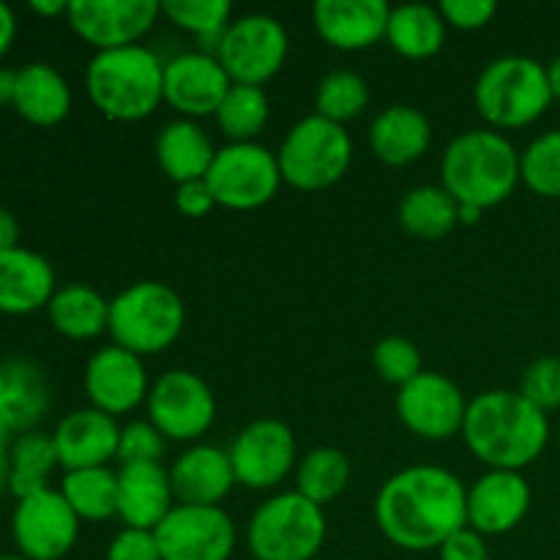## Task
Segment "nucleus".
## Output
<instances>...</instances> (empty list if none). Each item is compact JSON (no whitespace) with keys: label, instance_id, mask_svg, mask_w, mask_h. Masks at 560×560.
<instances>
[{"label":"nucleus","instance_id":"nucleus-1","mask_svg":"<svg viewBox=\"0 0 560 560\" xmlns=\"http://www.w3.org/2000/svg\"><path fill=\"white\" fill-rule=\"evenodd\" d=\"M375 520L381 534L399 550H438L468 525V487L452 470L413 465L381 487Z\"/></svg>","mask_w":560,"mask_h":560},{"label":"nucleus","instance_id":"nucleus-2","mask_svg":"<svg viewBox=\"0 0 560 560\" xmlns=\"http://www.w3.org/2000/svg\"><path fill=\"white\" fill-rule=\"evenodd\" d=\"M463 438L490 470H523L545 454L550 421L520 392H485L468 402Z\"/></svg>","mask_w":560,"mask_h":560},{"label":"nucleus","instance_id":"nucleus-3","mask_svg":"<svg viewBox=\"0 0 560 560\" xmlns=\"http://www.w3.org/2000/svg\"><path fill=\"white\" fill-rule=\"evenodd\" d=\"M443 189L457 206H501L520 184V151L492 129H470L448 142L441 162Z\"/></svg>","mask_w":560,"mask_h":560},{"label":"nucleus","instance_id":"nucleus-4","mask_svg":"<svg viewBox=\"0 0 560 560\" xmlns=\"http://www.w3.org/2000/svg\"><path fill=\"white\" fill-rule=\"evenodd\" d=\"M85 91L104 118L135 124L164 102V63L142 44L96 52L85 69Z\"/></svg>","mask_w":560,"mask_h":560},{"label":"nucleus","instance_id":"nucleus-5","mask_svg":"<svg viewBox=\"0 0 560 560\" xmlns=\"http://www.w3.org/2000/svg\"><path fill=\"white\" fill-rule=\"evenodd\" d=\"M474 104L495 131L530 126L552 104L547 66L528 55L495 58L476 80Z\"/></svg>","mask_w":560,"mask_h":560},{"label":"nucleus","instance_id":"nucleus-6","mask_svg":"<svg viewBox=\"0 0 560 560\" xmlns=\"http://www.w3.org/2000/svg\"><path fill=\"white\" fill-rule=\"evenodd\" d=\"M186 310L180 295L164 282H135L109 301V326L115 345L135 355L164 353L180 337Z\"/></svg>","mask_w":560,"mask_h":560},{"label":"nucleus","instance_id":"nucleus-7","mask_svg":"<svg viewBox=\"0 0 560 560\" xmlns=\"http://www.w3.org/2000/svg\"><path fill=\"white\" fill-rule=\"evenodd\" d=\"M323 506L301 492H279L257 506L246 528V547L257 560H312L326 545Z\"/></svg>","mask_w":560,"mask_h":560},{"label":"nucleus","instance_id":"nucleus-8","mask_svg":"<svg viewBox=\"0 0 560 560\" xmlns=\"http://www.w3.org/2000/svg\"><path fill=\"white\" fill-rule=\"evenodd\" d=\"M277 162L284 184L301 191H320L348 175L353 140L345 126L320 115H306L284 135Z\"/></svg>","mask_w":560,"mask_h":560},{"label":"nucleus","instance_id":"nucleus-9","mask_svg":"<svg viewBox=\"0 0 560 560\" xmlns=\"http://www.w3.org/2000/svg\"><path fill=\"white\" fill-rule=\"evenodd\" d=\"M206 184L217 206L230 211H255L277 197L282 170L277 153L260 142H230L217 151Z\"/></svg>","mask_w":560,"mask_h":560},{"label":"nucleus","instance_id":"nucleus-10","mask_svg":"<svg viewBox=\"0 0 560 560\" xmlns=\"http://www.w3.org/2000/svg\"><path fill=\"white\" fill-rule=\"evenodd\" d=\"M290 52V36L271 14H244L219 38L217 58L233 85H257L282 71Z\"/></svg>","mask_w":560,"mask_h":560},{"label":"nucleus","instance_id":"nucleus-11","mask_svg":"<svg viewBox=\"0 0 560 560\" xmlns=\"http://www.w3.org/2000/svg\"><path fill=\"white\" fill-rule=\"evenodd\" d=\"M148 421L167 441L191 443L206 435L217 421V397L200 375L189 370H170L151 383Z\"/></svg>","mask_w":560,"mask_h":560},{"label":"nucleus","instance_id":"nucleus-12","mask_svg":"<svg viewBox=\"0 0 560 560\" xmlns=\"http://www.w3.org/2000/svg\"><path fill=\"white\" fill-rule=\"evenodd\" d=\"M11 534L22 558L60 560L74 550L77 536H80V517L69 506L63 492L47 487L16 501Z\"/></svg>","mask_w":560,"mask_h":560},{"label":"nucleus","instance_id":"nucleus-13","mask_svg":"<svg viewBox=\"0 0 560 560\" xmlns=\"http://www.w3.org/2000/svg\"><path fill=\"white\" fill-rule=\"evenodd\" d=\"M153 534L162 560H230L235 550V525L219 506L175 503Z\"/></svg>","mask_w":560,"mask_h":560},{"label":"nucleus","instance_id":"nucleus-14","mask_svg":"<svg viewBox=\"0 0 560 560\" xmlns=\"http://www.w3.org/2000/svg\"><path fill=\"white\" fill-rule=\"evenodd\" d=\"M162 14L159 0H74L69 3L71 31L96 52L135 47Z\"/></svg>","mask_w":560,"mask_h":560},{"label":"nucleus","instance_id":"nucleus-15","mask_svg":"<svg viewBox=\"0 0 560 560\" xmlns=\"http://www.w3.org/2000/svg\"><path fill=\"white\" fill-rule=\"evenodd\" d=\"M399 421L424 441H448L463 432L468 402L463 388L441 372H421L397 394Z\"/></svg>","mask_w":560,"mask_h":560},{"label":"nucleus","instance_id":"nucleus-16","mask_svg":"<svg viewBox=\"0 0 560 560\" xmlns=\"http://www.w3.org/2000/svg\"><path fill=\"white\" fill-rule=\"evenodd\" d=\"M230 463L246 490H271L295 465V435L279 419H257L233 441Z\"/></svg>","mask_w":560,"mask_h":560},{"label":"nucleus","instance_id":"nucleus-17","mask_svg":"<svg viewBox=\"0 0 560 560\" xmlns=\"http://www.w3.org/2000/svg\"><path fill=\"white\" fill-rule=\"evenodd\" d=\"M233 80L219 63L217 55L180 52L164 63V102L184 118H206L217 115Z\"/></svg>","mask_w":560,"mask_h":560},{"label":"nucleus","instance_id":"nucleus-18","mask_svg":"<svg viewBox=\"0 0 560 560\" xmlns=\"http://www.w3.org/2000/svg\"><path fill=\"white\" fill-rule=\"evenodd\" d=\"M151 392L140 355L109 345L93 353L85 364V394L91 408L107 416H124L142 405Z\"/></svg>","mask_w":560,"mask_h":560},{"label":"nucleus","instance_id":"nucleus-19","mask_svg":"<svg viewBox=\"0 0 560 560\" xmlns=\"http://www.w3.org/2000/svg\"><path fill=\"white\" fill-rule=\"evenodd\" d=\"M530 498L520 470H487L468 490V528L481 536L509 534L528 517Z\"/></svg>","mask_w":560,"mask_h":560},{"label":"nucleus","instance_id":"nucleus-20","mask_svg":"<svg viewBox=\"0 0 560 560\" xmlns=\"http://www.w3.org/2000/svg\"><path fill=\"white\" fill-rule=\"evenodd\" d=\"M120 427L113 416L96 408H82L63 416L52 432L60 468L85 470L107 468L109 459H118Z\"/></svg>","mask_w":560,"mask_h":560},{"label":"nucleus","instance_id":"nucleus-21","mask_svg":"<svg viewBox=\"0 0 560 560\" xmlns=\"http://www.w3.org/2000/svg\"><path fill=\"white\" fill-rule=\"evenodd\" d=\"M392 9L383 0H317L312 22L328 47L359 52L386 38Z\"/></svg>","mask_w":560,"mask_h":560},{"label":"nucleus","instance_id":"nucleus-22","mask_svg":"<svg viewBox=\"0 0 560 560\" xmlns=\"http://www.w3.org/2000/svg\"><path fill=\"white\" fill-rule=\"evenodd\" d=\"M170 481L175 503L186 506H219L238 485L230 452L208 443L186 448L170 468Z\"/></svg>","mask_w":560,"mask_h":560},{"label":"nucleus","instance_id":"nucleus-23","mask_svg":"<svg viewBox=\"0 0 560 560\" xmlns=\"http://www.w3.org/2000/svg\"><path fill=\"white\" fill-rule=\"evenodd\" d=\"M175 509L173 481L162 463L120 465L118 470V517L126 528L156 530Z\"/></svg>","mask_w":560,"mask_h":560},{"label":"nucleus","instance_id":"nucleus-24","mask_svg":"<svg viewBox=\"0 0 560 560\" xmlns=\"http://www.w3.org/2000/svg\"><path fill=\"white\" fill-rule=\"evenodd\" d=\"M47 372L31 359L0 361V424L14 435L33 432L49 410Z\"/></svg>","mask_w":560,"mask_h":560},{"label":"nucleus","instance_id":"nucleus-25","mask_svg":"<svg viewBox=\"0 0 560 560\" xmlns=\"http://www.w3.org/2000/svg\"><path fill=\"white\" fill-rule=\"evenodd\" d=\"M55 271L38 252L14 246L0 252V312L3 315H31L49 306L55 295Z\"/></svg>","mask_w":560,"mask_h":560},{"label":"nucleus","instance_id":"nucleus-26","mask_svg":"<svg viewBox=\"0 0 560 560\" xmlns=\"http://www.w3.org/2000/svg\"><path fill=\"white\" fill-rule=\"evenodd\" d=\"M432 142V124L410 104H392L370 126V148L388 167L419 162Z\"/></svg>","mask_w":560,"mask_h":560},{"label":"nucleus","instance_id":"nucleus-27","mask_svg":"<svg viewBox=\"0 0 560 560\" xmlns=\"http://www.w3.org/2000/svg\"><path fill=\"white\" fill-rule=\"evenodd\" d=\"M213 159H217V148L197 120H170L159 131L156 162L175 186L189 184V180H206Z\"/></svg>","mask_w":560,"mask_h":560},{"label":"nucleus","instance_id":"nucleus-28","mask_svg":"<svg viewBox=\"0 0 560 560\" xmlns=\"http://www.w3.org/2000/svg\"><path fill=\"white\" fill-rule=\"evenodd\" d=\"M14 109L33 126H55L71 113V88L49 63H27L20 69Z\"/></svg>","mask_w":560,"mask_h":560},{"label":"nucleus","instance_id":"nucleus-29","mask_svg":"<svg viewBox=\"0 0 560 560\" xmlns=\"http://www.w3.org/2000/svg\"><path fill=\"white\" fill-rule=\"evenodd\" d=\"M49 323L69 339H96L109 326V301L91 284H66L55 290L47 306Z\"/></svg>","mask_w":560,"mask_h":560},{"label":"nucleus","instance_id":"nucleus-30","mask_svg":"<svg viewBox=\"0 0 560 560\" xmlns=\"http://www.w3.org/2000/svg\"><path fill=\"white\" fill-rule=\"evenodd\" d=\"M386 42L394 52L410 60L432 58L443 49L446 42V20L438 5L405 3L392 9L386 27Z\"/></svg>","mask_w":560,"mask_h":560},{"label":"nucleus","instance_id":"nucleus-31","mask_svg":"<svg viewBox=\"0 0 560 560\" xmlns=\"http://www.w3.org/2000/svg\"><path fill=\"white\" fill-rule=\"evenodd\" d=\"M457 200L443 186H416L399 202V224L421 241L446 238L459 224Z\"/></svg>","mask_w":560,"mask_h":560},{"label":"nucleus","instance_id":"nucleus-32","mask_svg":"<svg viewBox=\"0 0 560 560\" xmlns=\"http://www.w3.org/2000/svg\"><path fill=\"white\" fill-rule=\"evenodd\" d=\"M58 452H55L52 435L44 432H25L11 446V474L9 490L11 495L20 498L33 495L49 487V476L58 468Z\"/></svg>","mask_w":560,"mask_h":560},{"label":"nucleus","instance_id":"nucleus-33","mask_svg":"<svg viewBox=\"0 0 560 560\" xmlns=\"http://www.w3.org/2000/svg\"><path fill=\"white\" fill-rule=\"evenodd\" d=\"M60 492L77 517L88 523H102L118 514V474L109 468L69 470Z\"/></svg>","mask_w":560,"mask_h":560},{"label":"nucleus","instance_id":"nucleus-34","mask_svg":"<svg viewBox=\"0 0 560 560\" xmlns=\"http://www.w3.org/2000/svg\"><path fill=\"white\" fill-rule=\"evenodd\" d=\"M350 485V463L345 452L331 446L312 448L299 465V476H295V492L306 498V501L326 506V503L337 501Z\"/></svg>","mask_w":560,"mask_h":560},{"label":"nucleus","instance_id":"nucleus-35","mask_svg":"<svg viewBox=\"0 0 560 560\" xmlns=\"http://www.w3.org/2000/svg\"><path fill=\"white\" fill-rule=\"evenodd\" d=\"M162 14L180 31L200 38V52L217 55L219 38L233 22V3L228 0H164Z\"/></svg>","mask_w":560,"mask_h":560},{"label":"nucleus","instance_id":"nucleus-36","mask_svg":"<svg viewBox=\"0 0 560 560\" xmlns=\"http://www.w3.org/2000/svg\"><path fill=\"white\" fill-rule=\"evenodd\" d=\"M271 118V102L257 85H233L217 109V124L230 142H255Z\"/></svg>","mask_w":560,"mask_h":560},{"label":"nucleus","instance_id":"nucleus-37","mask_svg":"<svg viewBox=\"0 0 560 560\" xmlns=\"http://www.w3.org/2000/svg\"><path fill=\"white\" fill-rule=\"evenodd\" d=\"M370 104V85L355 71H331L320 80L315 93V115L345 126L348 120L359 118Z\"/></svg>","mask_w":560,"mask_h":560},{"label":"nucleus","instance_id":"nucleus-38","mask_svg":"<svg viewBox=\"0 0 560 560\" xmlns=\"http://www.w3.org/2000/svg\"><path fill=\"white\" fill-rule=\"evenodd\" d=\"M520 180L534 195L560 200V129L545 131L520 153Z\"/></svg>","mask_w":560,"mask_h":560},{"label":"nucleus","instance_id":"nucleus-39","mask_svg":"<svg viewBox=\"0 0 560 560\" xmlns=\"http://www.w3.org/2000/svg\"><path fill=\"white\" fill-rule=\"evenodd\" d=\"M372 364H375L377 375L386 383L402 388L405 383L421 375V353L410 339L405 337H386L375 345L372 350Z\"/></svg>","mask_w":560,"mask_h":560},{"label":"nucleus","instance_id":"nucleus-40","mask_svg":"<svg viewBox=\"0 0 560 560\" xmlns=\"http://www.w3.org/2000/svg\"><path fill=\"white\" fill-rule=\"evenodd\" d=\"M520 394H523L530 405H536L541 413L558 410L560 408V359L558 355H541V359H536L534 364L523 372Z\"/></svg>","mask_w":560,"mask_h":560},{"label":"nucleus","instance_id":"nucleus-41","mask_svg":"<svg viewBox=\"0 0 560 560\" xmlns=\"http://www.w3.org/2000/svg\"><path fill=\"white\" fill-rule=\"evenodd\" d=\"M164 452H167V438H164L151 421H131V424L120 427V441H118L120 465L162 463Z\"/></svg>","mask_w":560,"mask_h":560},{"label":"nucleus","instance_id":"nucleus-42","mask_svg":"<svg viewBox=\"0 0 560 560\" xmlns=\"http://www.w3.org/2000/svg\"><path fill=\"white\" fill-rule=\"evenodd\" d=\"M446 25L457 27V31H479V27L490 25L492 16L498 14L495 0H443L438 5Z\"/></svg>","mask_w":560,"mask_h":560},{"label":"nucleus","instance_id":"nucleus-43","mask_svg":"<svg viewBox=\"0 0 560 560\" xmlns=\"http://www.w3.org/2000/svg\"><path fill=\"white\" fill-rule=\"evenodd\" d=\"M107 560H162L153 530L124 528L107 547Z\"/></svg>","mask_w":560,"mask_h":560},{"label":"nucleus","instance_id":"nucleus-44","mask_svg":"<svg viewBox=\"0 0 560 560\" xmlns=\"http://www.w3.org/2000/svg\"><path fill=\"white\" fill-rule=\"evenodd\" d=\"M438 552H441V560H487L490 558L485 536H481L479 530L468 528V525H465L463 530H457V534L448 536V539L438 547Z\"/></svg>","mask_w":560,"mask_h":560},{"label":"nucleus","instance_id":"nucleus-45","mask_svg":"<svg viewBox=\"0 0 560 560\" xmlns=\"http://www.w3.org/2000/svg\"><path fill=\"white\" fill-rule=\"evenodd\" d=\"M175 208L189 219H202L217 208L213 191L208 189L206 180H189L175 189Z\"/></svg>","mask_w":560,"mask_h":560},{"label":"nucleus","instance_id":"nucleus-46","mask_svg":"<svg viewBox=\"0 0 560 560\" xmlns=\"http://www.w3.org/2000/svg\"><path fill=\"white\" fill-rule=\"evenodd\" d=\"M20 246V222L9 208L0 206V252H9Z\"/></svg>","mask_w":560,"mask_h":560},{"label":"nucleus","instance_id":"nucleus-47","mask_svg":"<svg viewBox=\"0 0 560 560\" xmlns=\"http://www.w3.org/2000/svg\"><path fill=\"white\" fill-rule=\"evenodd\" d=\"M14 36H16V16H14V11H11L9 5L0 0V58H3V55L11 49Z\"/></svg>","mask_w":560,"mask_h":560},{"label":"nucleus","instance_id":"nucleus-48","mask_svg":"<svg viewBox=\"0 0 560 560\" xmlns=\"http://www.w3.org/2000/svg\"><path fill=\"white\" fill-rule=\"evenodd\" d=\"M11 446H14V441H11V432L5 430L3 424H0V492L9 487V474H11Z\"/></svg>","mask_w":560,"mask_h":560},{"label":"nucleus","instance_id":"nucleus-49","mask_svg":"<svg viewBox=\"0 0 560 560\" xmlns=\"http://www.w3.org/2000/svg\"><path fill=\"white\" fill-rule=\"evenodd\" d=\"M20 69H0V104H14Z\"/></svg>","mask_w":560,"mask_h":560},{"label":"nucleus","instance_id":"nucleus-50","mask_svg":"<svg viewBox=\"0 0 560 560\" xmlns=\"http://www.w3.org/2000/svg\"><path fill=\"white\" fill-rule=\"evenodd\" d=\"M31 11L38 16H58V14H69V3L63 0H33Z\"/></svg>","mask_w":560,"mask_h":560},{"label":"nucleus","instance_id":"nucleus-51","mask_svg":"<svg viewBox=\"0 0 560 560\" xmlns=\"http://www.w3.org/2000/svg\"><path fill=\"white\" fill-rule=\"evenodd\" d=\"M547 80H550L552 98H560V55L547 63Z\"/></svg>","mask_w":560,"mask_h":560},{"label":"nucleus","instance_id":"nucleus-52","mask_svg":"<svg viewBox=\"0 0 560 560\" xmlns=\"http://www.w3.org/2000/svg\"><path fill=\"white\" fill-rule=\"evenodd\" d=\"M481 217H485V211H481V208H474V206H459V211H457L459 224H476Z\"/></svg>","mask_w":560,"mask_h":560},{"label":"nucleus","instance_id":"nucleus-53","mask_svg":"<svg viewBox=\"0 0 560 560\" xmlns=\"http://www.w3.org/2000/svg\"><path fill=\"white\" fill-rule=\"evenodd\" d=\"M0 560H27V558H22V556H3Z\"/></svg>","mask_w":560,"mask_h":560}]
</instances>
